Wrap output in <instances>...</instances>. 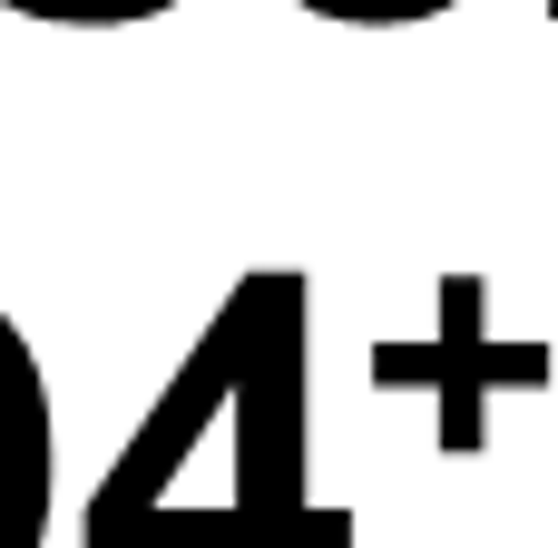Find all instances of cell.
Instances as JSON below:
<instances>
[{"mask_svg": "<svg viewBox=\"0 0 558 548\" xmlns=\"http://www.w3.org/2000/svg\"><path fill=\"white\" fill-rule=\"evenodd\" d=\"M353 510L304 490V275H245L186 343L78 548H353Z\"/></svg>", "mask_w": 558, "mask_h": 548, "instance_id": "1", "label": "cell"}, {"mask_svg": "<svg viewBox=\"0 0 558 548\" xmlns=\"http://www.w3.org/2000/svg\"><path fill=\"white\" fill-rule=\"evenodd\" d=\"M49 480H59L49 382H39L20 324L0 314V548H39L49 539Z\"/></svg>", "mask_w": 558, "mask_h": 548, "instance_id": "2", "label": "cell"}, {"mask_svg": "<svg viewBox=\"0 0 558 548\" xmlns=\"http://www.w3.org/2000/svg\"><path fill=\"white\" fill-rule=\"evenodd\" d=\"M441 333H432V422H441V451H481V402L500 382H539V353H510L490 343L471 314H481V284H441Z\"/></svg>", "mask_w": 558, "mask_h": 548, "instance_id": "3", "label": "cell"}, {"mask_svg": "<svg viewBox=\"0 0 558 548\" xmlns=\"http://www.w3.org/2000/svg\"><path fill=\"white\" fill-rule=\"evenodd\" d=\"M294 10H314V20H363V0H294Z\"/></svg>", "mask_w": 558, "mask_h": 548, "instance_id": "4", "label": "cell"}, {"mask_svg": "<svg viewBox=\"0 0 558 548\" xmlns=\"http://www.w3.org/2000/svg\"><path fill=\"white\" fill-rule=\"evenodd\" d=\"M549 20H558V0H549Z\"/></svg>", "mask_w": 558, "mask_h": 548, "instance_id": "5", "label": "cell"}, {"mask_svg": "<svg viewBox=\"0 0 558 548\" xmlns=\"http://www.w3.org/2000/svg\"><path fill=\"white\" fill-rule=\"evenodd\" d=\"M167 10H177V0H167Z\"/></svg>", "mask_w": 558, "mask_h": 548, "instance_id": "6", "label": "cell"}]
</instances>
